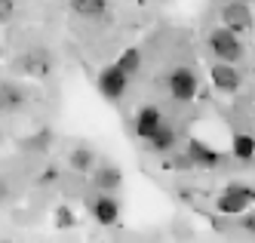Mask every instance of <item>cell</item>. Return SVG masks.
Returning a JSON list of instances; mask_svg holds the SVG:
<instances>
[{
    "label": "cell",
    "mask_w": 255,
    "mask_h": 243,
    "mask_svg": "<svg viewBox=\"0 0 255 243\" xmlns=\"http://www.w3.org/2000/svg\"><path fill=\"white\" fill-rule=\"evenodd\" d=\"M252 203H255V188H252V185L231 182L228 188L218 194L215 210H218V213H225V216H240V213H246V210L252 207Z\"/></svg>",
    "instance_id": "obj_1"
},
{
    "label": "cell",
    "mask_w": 255,
    "mask_h": 243,
    "mask_svg": "<svg viewBox=\"0 0 255 243\" xmlns=\"http://www.w3.org/2000/svg\"><path fill=\"white\" fill-rule=\"evenodd\" d=\"M15 68H19L25 77L46 80L49 74H52V55H49V49H43V46H31V49H25L19 59H15Z\"/></svg>",
    "instance_id": "obj_2"
},
{
    "label": "cell",
    "mask_w": 255,
    "mask_h": 243,
    "mask_svg": "<svg viewBox=\"0 0 255 243\" xmlns=\"http://www.w3.org/2000/svg\"><path fill=\"white\" fill-rule=\"evenodd\" d=\"M209 49H212V55L218 62H237L243 55V43H240V37H237L234 31H228L225 25L222 28H215V31H209Z\"/></svg>",
    "instance_id": "obj_3"
},
{
    "label": "cell",
    "mask_w": 255,
    "mask_h": 243,
    "mask_svg": "<svg viewBox=\"0 0 255 243\" xmlns=\"http://www.w3.org/2000/svg\"><path fill=\"white\" fill-rule=\"evenodd\" d=\"M126 86H129V74H123V71L117 68V62L99 71V92H102L105 99H111V102L123 99Z\"/></svg>",
    "instance_id": "obj_4"
},
{
    "label": "cell",
    "mask_w": 255,
    "mask_h": 243,
    "mask_svg": "<svg viewBox=\"0 0 255 243\" xmlns=\"http://www.w3.org/2000/svg\"><path fill=\"white\" fill-rule=\"evenodd\" d=\"M222 22H225V28L234 31V34L252 31V9H249V3H246V0H231V3H225Z\"/></svg>",
    "instance_id": "obj_5"
},
{
    "label": "cell",
    "mask_w": 255,
    "mask_h": 243,
    "mask_svg": "<svg viewBox=\"0 0 255 243\" xmlns=\"http://www.w3.org/2000/svg\"><path fill=\"white\" fill-rule=\"evenodd\" d=\"M169 92H172V99H178V102H191L194 96H197V74L191 71V68H172V74H169Z\"/></svg>",
    "instance_id": "obj_6"
},
{
    "label": "cell",
    "mask_w": 255,
    "mask_h": 243,
    "mask_svg": "<svg viewBox=\"0 0 255 243\" xmlns=\"http://www.w3.org/2000/svg\"><path fill=\"white\" fill-rule=\"evenodd\" d=\"M28 105V92L15 80H0V114H19Z\"/></svg>",
    "instance_id": "obj_7"
},
{
    "label": "cell",
    "mask_w": 255,
    "mask_h": 243,
    "mask_svg": "<svg viewBox=\"0 0 255 243\" xmlns=\"http://www.w3.org/2000/svg\"><path fill=\"white\" fill-rule=\"evenodd\" d=\"M166 123L163 120V114H160V108H154V105H144L138 114H135V136L141 139V142H148L157 129Z\"/></svg>",
    "instance_id": "obj_8"
},
{
    "label": "cell",
    "mask_w": 255,
    "mask_h": 243,
    "mask_svg": "<svg viewBox=\"0 0 255 243\" xmlns=\"http://www.w3.org/2000/svg\"><path fill=\"white\" fill-rule=\"evenodd\" d=\"M185 151L194 160V166H203V170H212V166L222 163V151H215V148H209L206 142H200V139H191Z\"/></svg>",
    "instance_id": "obj_9"
},
{
    "label": "cell",
    "mask_w": 255,
    "mask_h": 243,
    "mask_svg": "<svg viewBox=\"0 0 255 243\" xmlns=\"http://www.w3.org/2000/svg\"><path fill=\"white\" fill-rule=\"evenodd\" d=\"M209 74H212L215 89H222V92H237L240 89V74H237V68L231 62H215Z\"/></svg>",
    "instance_id": "obj_10"
},
{
    "label": "cell",
    "mask_w": 255,
    "mask_h": 243,
    "mask_svg": "<svg viewBox=\"0 0 255 243\" xmlns=\"http://www.w3.org/2000/svg\"><path fill=\"white\" fill-rule=\"evenodd\" d=\"M93 219L99 222V225H117V219H120V203L114 197H96L93 200Z\"/></svg>",
    "instance_id": "obj_11"
},
{
    "label": "cell",
    "mask_w": 255,
    "mask_h": 243,
    "mask_svg": "<svg viewBox=\"0 0 255 243\" xmlns=\"http://www.w3.org/2000/svg\"><path fill=\"white\" fill-rule=\"evenodd\" d=\"M93 185L102 194H114L123 185V173L117 166H99V170H93Z\"/></svg>",
    "instance_id": "obj_12"
},
{
    "label": "cell",
    "mask_w": 255,
    "mask_h": 243,
    "mask_svg": "<svg viewBox=\"0 0 255 243\" xmlns=\"http://www.w3.org/2000/svg\"><path fill=\"white\" fill-rule=\"evenodd\" d=\"M175 139H178V133H175L172 126L163 123L144 145H148V151H154V154H166V151H172V148H175Z\"/></svg>",
    "instance_id": "obj_13"
},
{
    "label": "cell",
    "mask_w": 255,
    "mask_h": 243,
    "mask_svg": "<svg viewBox=\"0 0 255 243\" xmlns=\"http://www.w3.org/2000/svg\"><path fill=\"white\" fill-rule=\"evenodd\" d=\"M108 9V0H71V12L80 18H99Z\"/></svg>",
    "instance_id": "obj_14"
},
{
    "label": "cell",
    "mask_w": 255,
    "mask_h": 243,
    "mask_svg": "<svg viewBox=\"0 0 255 243\" xmlns=\"http://www.w3.org/2000/svg\"><path fill=\"white\" fill-rule=\"evenodd\" d=\"M68 160H71V166H74L77 173H93L96 170V151H93V148H86V145L74 148Z\"/></svg>",
    "instance_id": "obj_15"
},
{
    "label": "cell",
    "mask_w": 255,
    "mask_h": 243,
    "mask_svg": "<svg viewBox=\"0 0 255 243\" xmlns=\"http://www.w3.org/2000/svg\"><path fill=\"white\" fill-rule=\"evenodd\" d=\"M52 129H40V133H34V136H28V139H22V151H28V154H40V151H46V148L52 145Z\"/></svg>",
    "instance_id": "obj_16"
},
{
    "label": "cell",
    "mask_w": 255,
    "mask_h": 243,
    "mask_svg": "<svg viewBox=\"0 0 255 243\" xmlns=\"http://www.w3.org/2000/svg\"><path fill=\"white\" fill-rule=\"evenodd\" d=\"M231 154H234V157H240V160H252V157H255V139L246 136V133H234Z\"/></svg>",
    "instance_id": "obj_17"
},
{
    "label": "cell",
    "mask_w": 255,
    "mask_h": 243,
    "mask_svg": "<svg viewBox=\"0 0 255 243\" xmlns=\"http://www.w3.org/2000/svg\"><path fill=\"white\" fill-rule=\"evenodd\" d=\"M117 68L123 71V74H129V77H132V74L141 68V52L135 49V46H129V49H123V55H120V59H117Z\"/></svg>",
    "instance_id": "obj_18"
},
{
    "label": "cell",
    "mask_w": 255,
    "mask_h": 243,
    "mask_svg": "<svg viewBox=\"0 0 255 243\" xmlns=\"http://www.w3.org/2000/svg\"><path fill=\"white\" fill-rule=\"evenodd\" d=\"M74 222H77V216H74L71 207H59L56 210V228H74Z\"/></svg>",
    "instance_id": "obj_19"
},
{
    "label": "cell",
    "mask_w": 255,
    "mask_h": 243,
    "mask_svg": "<svg viewBox=\"0 0 255 243\" xmlns=\"http://www.w3.org/2000/svg\"><path fill=\"white\" fill-rule=\"evenodd\" d=\"M56 182H59V166H46L40 176V185H56Z\"/></svg>",
    "instance_id": "obj_20"
},
{
    "label": "cell",
    "mask_w": 255,
    "mask_h": 243,
    "mask_svg": "<svg viewBox=\"0 0 255 243\" xmlns=\"http://www.w3.org/2000/svg\"><path fill=\"white\" fill-rule=\"evenodd\" d=\"M240 228H243L246 234H252V237H255V210H252V213H243V222H240Z\"/></svg>",
    "instance_id": "obj_21"
},
{
    "label": "cell",
    "mask_w": 255,
    "mask_h": 243,
    "mask_svg": "<svg viewBox=\"0 0 255 243\" xmlns=\"http://www.w3.org/2000/svg\"><path fill=\"white\" fill-rule=\"evenodd\" d=\"M12 3H15V0H0V25L12 18Z\"/></svg>",
    "instance_id": "obj_22"
},
{
    "label": "cell",
    "mask_w": 255,
    "mask_h": 243,
    "mask_svg": "<svg viewBox=\"0 0 255 243\" xmlns=\"http://www.w3.org/2000/svg\"><path fill=\"white\" fill-rule=\"evenodd\" d=\"M169 166H178V170H194V160H191V157H188V151H185V154H178Z\"/></svg>",
    "instance_id": "obj_23"
},
{
    "label": "cell",
    "mask_w": 255,
    "mask_h": 243,
    "mask_svg": "<svg viewBox=\"0 0 255 243\" xmlns=\"http://www.w3.org/2000/svg\"><path fill=\"white\" fill-rule=\"evenodd\" d=\"M9 200V185H6V179H0V203H6Z\"/></svg>",
    "instance_id": "obj_24"
},
{
    "label": "cell",
    "mask_w": 255,
    "mask_h": 243,
    "mask_svg": "<svg viewBox=\"0 0 255 243\" xmlns=\"http://www.w3.org/2000/svg\"><path fill=\"white\" fill-rule=\"evenodd\" d=\"M0 243H15V240H0Z\"/></svg>",
    "instance_id": "obj_25"
}]
</instances>
